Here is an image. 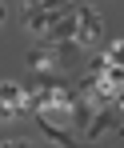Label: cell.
<instances>
[{
  "mask_svg": "<svg viewBox=\"0 0 124 148\" xmlns=\"http://www.w3.org/2000/svg\"><path fill=\"white\" fill-rule=\"evenodd\" d=\"M100 36H104V16H100L96 8H84V4H76V44L88 52L100 44Z\"/></svg>",
  "mask_w": 124,
  "mask_h": 148,
  "instance_id": "1",
  "label": "cell"
},
{
  "mask_svg": "<svg viewBox=\"0 0 124 148\" xmlns=\"http://www.w3.org/2000/svg\"><path fill=\"white\" fill-rule=\"evenodd\" d=\"M24 4H28V8H36V4H40V0H24Z\"/></svg>",
  "mask_w": 124,
  "mask_h": 148,
  "instance_id": "9",
  "label": "cell"
},
{
  "mask_svg": "<svg viewBox=\"0 0 124 148\" xmlns=\"http://www.w3.org/2000/svg\"><path fill=\"white\" fill-rule=\"evenodd\" d=\"M12 148H44V140H32V136H12Z\"/></svg>",
  "mask_w": 124,
  "mask_h": 148,
  "instance_id": "6",
  "label": "cell"
},
{
  "mask_svg": "<svg viewBox=\"0 0 124 148\" xmlns=\"http://www.w3.org/2000/svg\"><path fill=\"white\" fill-rule=\"evenodd\" d=\"M4 20H8V4L0 0V28H4Z\"/></svg>",
  "mask_w": 124,
  "mask_h": 148,
  "instance_id": "8",
  "label": "cell"
},
{
  "mask_svg": "<svg viewBox=\"0 0 124 148\" xmlns=\"http://www.w3.org/2000/svg\"><path fill=\"white\" fill-rule=\"evenodd\" d=\"M20 116H24L20 108H0V128H4V124H12V120H20Z\"/></svg>",
  "mask_w": 124,
  "mask_h": 148,
  "instance_id": "7",
  "label": "cell"
},
{
  "mask_svg": "<svg viewBox=\"0 0 124 148\" xmlns=\"http://www.w3.org/2000/svg\"><path fill=\"white\" fill-rule=\"evenodd\" d=\"M116 128H120V100H116V104H104V108H96V116H92V124L84 128V136H80V140L92 148V144H100L108 132H116Z\"/></svg>",
  "mask_w": 124,
  "mask_h": 148,
  "instance_id": "2",
  "label": "cell"
},
{
  "mask_svg": "<svg viewBox=\"0 0 124 148\" xmlns=\"http://www.w3.org/2000/svg\"><path fill=\"white\" fill-rule=\"evenodd\" d=\"M44 148H56V144H48V140H44Z\"/></svg>",
  "mask_w": 124,
  "mask_h": 148,
  "instance_id": "10",
  "label": "cell"
},
{
  "mask_svg": "<svg viewBox=\"0 0 124 148\" xmlns=\"http://www.w3.org/2000/svg\"><path fill=\"white\" fill-rule=\"evenodd\" d=\"M24 64H28L36 76H64V68H60V52L52 48V44H40V40L28 48Z\"/></svg>",
  "mask_w": 124,
  "mask_h": 148,
  "instance_id": "3",
  "label": "cell"
},
{
  "mask_svg": "<svg viewBox=\"0 0 124 148\" xmlns=\"http://www.w3.org/2000/svg\"><path fill=\"white\" fill-rule=\"evenodd\" d=\"M56 16H60V12H56ZM48 24H52V16H48V12H32V8L24 12V28L32 32V36H36V40H44Z\"/></svg>",
  "mask_w": 124,
  "mask_h": 148,
  "instance_id": "5",
  "label": "cell"
},
{
  "mask_svg": "<svg viewBox=\"0 0 124 148\" xmlns=\"http://www.w3.org/2000/svg\"><path fill=\"white\" fill-rule=\"evenodd\" d=\"M64 40H76V8L52 16V24H48V32H44L40 44H64Z\"/></svg>",
  "mask_w": 124,
  "mask_h": 148,
  "instance_id": "4",
  "label": "cell"
}]
</instances>
